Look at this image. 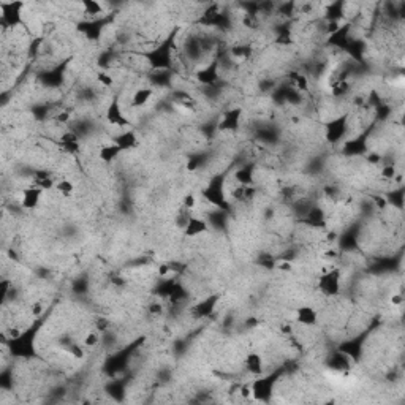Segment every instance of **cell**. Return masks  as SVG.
<instances>
[{
    "instance_id": "obj_24",
    "label": "cell",
    "mask_w": 405,
    "mask_h": 405,
    "mask_svg": "<svg viewBox=\"0 0 405 405\" xmlns=\"http://www.w3.org/2000/svg\"><path fill=\"white\" fill-rule=\"evenodd\" d=\"M170 273H171V266L170 264H160L159 266V273H157V274H159V277H162V279H165V277Z\"/></svg>"
},
{
    "instance_id": "obj_4",
    "label": "cell",
    "mask_w": 405,
    "mask_h": 405,
    "mask_svg": "<svg viewBox=\"0 0 405 405\" xmlns=\"http://www.w3.org/2000/svg\"><path fill=\"white\" fill-rule=\"evenodd\" d=\"M294 322L306 326V328H310L318 323V313L312 306H301L294 313Z\"/></svg>"
},
{
    "instance_id": "obj_27",
    "label": "cell",
    "mask_w": 405,
    "mask_h": 405,
    "mask_svg": "<svg viewBox=\"0 0 405 405\" xmlns=\"http://www.w3.org/2000/svg\"><path fill=\"white\" fill-rule=\"evenodd\" d=\"M391 302H392V304H396V306H401L402 302H404V298H402V294H396V296H392Z\"/></svg>"
},
{
    "instance_id": "obj_14",
    "label": "cell",
    "mask_w": 405,
    "mask_h": 405,
    "mask_svg": "<svg viewBox=\"0 0 405 405\" xmlns=\"http://www.w3.org/2000/svg\"><path fill=\"white\" fill-rule=\"evenodd\" d=\"M54 190H56L60 196L68 198L75 193V184L71 182L70 179H59L56 182V189Z\"/></svg>"
},
{
    "instance_id": "obj_6",
    "label": "cell",
    "mask_w": 405,
    "mask_h": 405,
    "mask_svg": "<svg viewBox=\"0 0 405 405\" xmlns=\"http://www.w3.org/2000/svg\"><path fill=\"white\" fill-rule=\"evenodd\" d=\"M106 119H108V122H110L111 125H116V127L129 125V119L124 116V113H122V110H120V105H119L117 100H113L111 105L108 106Z\"/></svg>"
},
{
    "instance_id": "obj_16",
    "label": "cell",
    "mask_w": 405,
    "mask_h": 405,
    "mask_svg": "<svg viewBox=\"0 0 405 405\" xmlns=\"http://www.w3.org/2000/svg\"><path fill=\"white\" fill-rule=\"evenodd\" d=\"M199 81H203V82H206V84H211V82H214L217 80V60L215 62H212V65L209 66V68H204L201 73H199Z\"/></svg>"
},
{
    "instance_id": "obj_19",
    "label": "cell",
    "mask_w": 405,
    "mask_h": 405,
    "mask_svg": "<svg viewBox=\"0 0 405 405\" xmlns=\"http://www.w3.org/2000/svg\"><path fill=\"white\" fill-rule=\"evenodd\" d=\"M195 208H196V196L193 195V193H187L182 199V209L193 211Z\"/></svg>"
},
{
    "instance_id": "obj_11",
    "label": "cell",
    "mask_w": 405,
    "mask_h": 405,
    "mask_svg": "<svg viewBox=\"0 0 405 405\" xmlns=\"http://www.w3.org/2000/svg\"><path fill=\"white\" fill-rule=\"evenodd\" d=\"M60 146H62L66 152H70V154H76V152H80V136L76 135L75 131H65L62 136H60Z\"/></svg>"
},
{
    "instance_id": "obj_23",
    "label": "cell",
    "mask_w": 405,
    "mask_h": 405,
    "mask_svg": "<svg viewBox=\"0 0 405 405\" xmlns=\"http://www.w3.org/2000/svg\"><path fill=\"white\" fill-rule=\"evenodd\" d=\"M43 312H45V307L41 302H35V304L32 306V317H41L43 315Z\"/></svg>"
},
{
    "instance_id": "obj_13",
    "label": "cell",
    "mask_w": 405,
    "mask_h": 405,
    "mask_svg": "<svg viewBox=\"0 0 405 405\" xmlns=\"http://www.w3.org/2000/svg\"><path fill=\"white\" fill-rule=\"evenodd\" d=\"M154 95V90L149 89V87H144V89H138L135 94L131 97V106L135 108H141L144 105L149 103L150 97Z\"/></svg>"
},
{
    "instance_id": "obj_5",
    "label": "cell",
    "mask_w": 405,
    "mask_h": 405,
    "mask_svg": "<svg viewBox=\"0 0 405 405\" xmlns=\"http://www.w3.org/2000/svg\"><path fill=\"white\" fill-rule=\"evenodd\" d=\"M208 229H209V225L206 220L199 219V217H195V215H190L189 222H187L184 227V234L187 238H196V236L206 233Z\"/></svg>"
},
{
    "instance_id": "obj_10",
    "label": "cell",
    "mask_w": 405,
    "mask_h": 405,
    "mask_svg": "<svg viewBox=\"0 0 405 405\" xmlns=\"http://www.w3.org/2000/svg\"><path fill=\"white\" fill-rule=\"evenodd\" d=\"M345 129H347V116L332 120V122L328 125V140L332 141V143L339 141L340 138L343 136Z\"/></svg>"
},
{
    "instance_id": "obj_8",
    "label": "cell",
    "mask_w": 405,
    "mask_h": 405,
    "mask_svg": "<svg viewBox=\"0 0 405 405\" xmlns=\"http://www.w3.org/2000/svg\"><path fill=\"white\" fill-rule=\"evenodd\" d=\"M244 367H245V371L252 373V375H255V377H259V375H263V372H264V362H263V358H261V355H258L255 352H252L245 356V359H244Z\"/></svg>"
},
{
    "instance_id": "obj_21",
    "label": "cell",
    "mask_w": 405,
    "mask_h": 405,
    "mask_svg": "<svg viewBox=\"0 0 405 405\" xmlns=\"http://www.w3.org/2000/svg\"><path fill=\"white\" fill-rule=\"evenodd\" d=\"M97 81H98L101 86H105V87H111L113 84H114V80L108 73H105V71H100V73L97 75Z\"/></svg>"
},
{
    "instance_id": "obj_26",
    "label": "cell",
    "mask_w": 405,
    "mask_h": 405,
    "mask_svg": "<svg viewBox=\"0 0 405 405\" xmlns=\"http://www.w3.org/2000/svg\"><path fill=\"white\" fill-rule=\"evenodd\" d=\"M56 120L59 124H66L70 120V113L68 111H62V113H59L57 116H56Z\"/></svg>"
},
{
    "instance_id": "obj_1",
    "label": "cell",
    "mask_w": 405,
    "mask_h": 405,
    "mask_svg": "<svg viewBox=\"0 0 405 405\" xmlns=\"http://www.w3.org/2000/svg\"><path fill=\"white\" fill-rule=\"evenodd\" d=\"M317 287L324 296H329V298L337 296L340 293V269L336 266L324 269L317 282Z\"/></svg>"
},
{
    "instance_id": "obj_9",
    "label": "cell",
    "mask_w": 405,
    "mask_h": 405,
    "mask_svg": "<svg viewBox=\"0 0 405 405\" xmlns=\"http://www.w3.org/2000/svg\"><path fill=\"white\" fill-rule=\"evenodd\" d=\"M56 182H57V180L52 178L51 173H48V171H37L32 176V182H30V184L37 185L38 189H41L43 192H49V190L56 189Z\"/></svg>"
},
{
    "instance_id": "obj_20",
    "label": "cell",
    "mask_w": 405,
    "mask_h": 405,
    "mask_svg": "<svg viewBox=\"0 0 405 405\" xmlns=\"http://www.w3.org/2000/svg\"><path fill=\"white\" fill-rule=\"evenodd\" d=\"M84 347H87V348H94L98 345V342H100V337L97 332H89V334L84 337Z\"/></svg>"
},
{
    "instance_id": "obj_3",
    "label": "cell",
    "mask_w": 405,
    "mask_h": 405,
    "mask_svg": "<svg viewBox=\"0 0 405 405\" xmlns=\"http://www.w3.org/2000/svg\"><path fill=\"white\" fill-rule=\"evenodd\" d=\"M43 190L38 189L37 185L30 184L27 189L22 190V196H21V206L24 209L33 211L35 208H38V204L41 201V196H43Z\"/></svg>"
},
{
    "instance_id": "obj_2",
    "label": "cell",
    "mask_w": 405,
    "mask_h": 405,
    "mask_svg": "<svg viewBox=\"0 0 405 405\" xmlns=\"http://www.w3.org/2000/svg\"><path fill=\"white\" fill-rule=\"evenodd\" d=\"M24 5L21 2H10V3H0V22H2V27H16L17 24L22 22L21 17V8Z\"/></svg>"
},
{
    "instance_id": "obj_22",
    "label": "cell",
    "mask_w": 405,
    "mask_h": 405,
    "mask_svg": "<svg viewBox=\"0 0 405 405\" xmlns=\"http://www.w3.org/2000/svg\"><path fill=\"white\" fill-rule=\"evenodd\" d=\"M397 174V170L394 165H386L382 168V178L383 179H394Z\"/></svg>"
},
{
    "instance_id": "obj_7",
    "label": "cell",
    "mask_w": 405,
    "mask_h": 405,
    "mask_svg": "<svg viewBox=\"0 0 405 405\" xmlns=\"http://www.w3.org/2000/svg\"><path fill=\"white\" fill-rule=\"evenodd\" d=\"M113 143L117 144V146L125 152V150L135 149L138 146V143H140V140H138L136 133L133 131V130H125L122 133H119L117 136H114L113 138Z\"/></svg>"
},
{
    "instance_id": "obj_15",
    "label": "cell",
    "mask_w": 405,
    "mask_h": 405,
    "mask_svg": "<svg viewBox=\"0 0 405 405\" xmlns=\"http://www.w3.org/2000/svg\"><path fill=\"white\" fill-rule=\"evenodd\" d=\"M234 178L238 180L239 185H252V178H253L252 166H243L238 173H236Z\"/></svg>"
},
{
    "instance_id": "obj_25",
    "label": "cell",
    "mask_w": 405,
    "mask_h": 405,
    "mask_svg": "<svg viewBox=\"0 0 405 405\" xmlns=\"http://www.w3.org/2000/svg\"><path fill=\"white\" fill-rule=\"evenodd\" d=\"M68 352H70V355H73L75 358H78V359H81L82 356H84L82 348H81V347H78V345H71Z\"/></svg>"
},
{
    "instance_id": "obj_12",
    "label": "cell",
    "mask_w": 405,
    "mask_h": 405,
    "mask_svg": "<svg viewBox=\"0 0 405 405\" xmlns=\"http://www.w3.org/2000/svg\"><path fill=\"white\" fill-rule=\"evenodd\" d=\"M124 150L120 149L117 144H105V146H101L100 150H98V157H100V160L101 162H105V163H111L114 160H117L119 159V155L122 154Z\"/></svg>"
},
{
    "instance_id": "obj_17",
    "label": "cell",
    "mask_w": 405,
    "mask_h": 405,
    "mask_svg": "<svg viewBox=\"0 0 405 405\" xmlns=\"http://www.w3.org/2000/svg\"><path fill=\"white\" fill-rule=\"evenodd\" d=\"M239 110H236V111H231V113H227V116H225V120H223V124L220 129L222 130H234V129H238V119H239Z\"/></svg>"
},
{
    "instance_id": "obj_18",
    "label": "cell",
    "mask_w": 405,
    "mask_h": 405,
    "mask_svg": "<svg viewBox=\"0 0 405 405\" xmlns=\"http://www.w3.org/2000/svg\"><path fill=\"white\" fill-rule=\"evenodd\" d=\"M82 8H84V13L87 15H100L103 13V8H101V5L98 2H94V0H86V2H82Z\"/></svg>"
}]
</instances>
